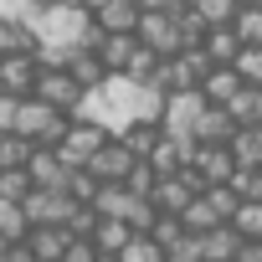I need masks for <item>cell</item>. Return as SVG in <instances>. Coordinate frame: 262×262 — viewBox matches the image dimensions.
Listing matches in <instances>:
<instances>
[{
	"label": "cell",
	"instance_id": "cell-25",
	"mask_svg": "<svg viewBox=\"0 0 262 262\" xmlns=\"http://www.w3.org/2000/svg\"><path fill=\"white\" fill-rule=\"evenodd\" d=\"M62 262H98V242L93 236H72L67 252H62Z\"/></svg>",
	"mask_w": 262,
	"mask_h": 262
},
{
	"label": "cell",
	"instance_id": "cell-19",
	"mask_svg": "<svg viewBox=\"0 0 262 262\" xmlns=\"http://www.w3.org/2000/svg\"><path fill=\"white\" fill-rule=\"evenodd\" d=\"M123 262H165V247L149 236V231H134V236H128V247L118 252Z\"/></svg>",
	"mask_w": 262,
	"mask_h": 262
},
{
	"label": "cell",
	"instance_id": "cell-26",
	"mask_svg": "<svg viewBox=\"0 0 262 262\" xmlns=\"http://www.w3.org/2000/svg\"><path fill=\"white\" fill-rule=\"evenodd\" d=\"M41 0H0V21H26Z\"/></svg>",
	"mask_w": 262,
	"mask_h": 262
},
{
	"label": "cell",
	"instance_id": "cell-10",
	"mask_svg": "<svg viewBox=\"0 0 262 262\" xmlns=\"http://www.w3.org/2000/svg\"><path fill=\"white\" fill-rule=\"evenodd\" d=\"M201 93H206L211 103H231V98L242 93V72H236L231 62H211L206 77H201Z\"/></svg>",
	"mask_w": 262,
	"mask_h": 262
},
{
	"label": "cell",
	"instance_id": "cell-29",
	"mask_svg": "<svg viewBox=\"0 0 262 262\" xmlns=\"http://www.w3.org/2000/svg\"><path fill=\"white\" fill-rule=\"evenodd\" d=\"M242 6H262V0H242Z\"/></svg>",
	"mask_w": 262,
	"mask_h": 262
},
{
	"label": "cell",
	"instance_id": "cell-17",
	"mask_svg": "<svg viewBox=\"0 0 262 262\" xmlns=\"http://www.w3.org/2000/svg\"><path fill=\"white\" fill-rule=\"evenodd\" d=\"M206 57L211 62H236V52H242V36H236V26H206Z\"/></svg>",
	"mask_w": 262,
	"mask_h": 262
},
{
	"label": "cell",
	"instance_id": "cell-12",
	"mask_svg": "<svg viewBox=\"0 0 262 262\" xmlns=\"http://www.w3.org/2000/svg\"><path fill=\"white\" fill-rule=\"evenodd\" d=\"M26 170H31V185H67V165H62V155L52 144H36Z\"/></svg>",
	"mask_w": 262,
	"mask_h": 262
},
{
	"label": "cell",
	"instance_id": "cell-5",
	"mask_svg": "<svg viewBox=\"0 0 262 262\" xmlns=\"http://www.w3.org/2000/svg\"><path fill=\"white\" fill-rule=\"evenodd\" d=\"M201 190H206V185H201V175L185 165V170H175V175H160V180H155V190H149V201H155L160 211H175V216H180Z\"/></svg>",
	"mask_w": 262,
	"mask_h": 262
},
{
	"label": "cell",
	"instance_id": "cell-16",
	"mask_svg": "<svg viewBox=\"0 0 262 262\" xmlns=\"http://www.w3.org/2000/svg\"><path fill=\"white\" fill-rule=\"evenodd\" d=\"M236 165H262V123H236V134L226 139Z\"/></svg>",
	"mask_w": 262,
	"mask_h": 262
},
{
	"label": "cell",
	"instance_id": "cell-27",
	"mask_svg": "<svg viewBox=\"0 0 262 262\" xmlns=\"http://www.w3.org/2000/svg\"><path fill=\"white\" fill-rule=\"evenodd\" d=\"M231 262H262V236H242V247H236Z\"/></svg>",
	"mask_w": 262,
	"mask_h": 262
},
{
	"label": "cell",
	"instance_id": "cell-15",
	"mask_svg": "<svg viewBox=\"0 0 262 262\" xmlns=\"http://www.w3.org/2000/svg\"><path fill=\"white\" fill-rule=\"evenodd\" d=\"M88 236L98 242V252H123L128 236H134V226H128L123 216H98V226H93Z\"/></svg>",
	"mask_w": 262,
	"mask_h": 262
},
{
	"label": "cell",
	"instance_id": "cell-7",
	"mask_svg": "<svg viewBox=\"0 0 262 262\" xmlns=\"http://www.w3.org/2000/svg\"><path fill=\"white\" fill-rule=\"evenodd\" d=\"M139 165V155L128 149V139L123 134H108L103 144H98V155L88 160V170L98 175V180H128V170Z\"/></svg>",
	"mask_w": 262,
	"mask_h": 262
},
{
	"label": "cell",
	"instance_id": "cell-11",
	"mask_svg": "<svg viewBox=\"0 0 262 262\" xmlns=\"http://www.w3.org/2000/svg\"><path fill=\"white\" fill-rule=\"evenodd\" d=\"M134 47H139V31H103V41H98V62H103L108 72H123L128 57H134Z\"/></svg>",
	"mask_w": 262,
	"mask_h": 262
},
{
	"label": "cell",
	"instance_id": "cell-23",
	"mask_svg": "<svg viewBox=\"0 0 262 262\" xmlns=\"http://www.w3.org/2000/svg\"><path fill=\"white\" fill-rule=\"evenodd\" d=\"M231 226H236L242 236H262V201H242V206L231 211Z\"/></svg>",
	"mask_w": 262,
	"mask_h": 262
},
{
	"label": "cell",
	"instance_id": "cell-22",
	"mask_svg": "<svg viewBox=\"0 0 262 262\" xmlns=\"http://www.w3.org/2000/svg\"><path fill=\"white\" fill-rule=\"evenodd\" d=\"M236 11H242V0H195V16L206 26H231Z\"/></svg>",
	"mask_w": 262,
	"mask_h": 262
},
{
	"label": "cell",
	"instance_id": "cell-18",
	"mask_svg": "<svg viewBox=\"0 0 262 262\" xmlns=\"http://www.w3.org/2000/svg\"><path fill=\"white\" fill-rule=\"evenodd\" d=\"M226 108H231V118H236V123H262V88L242 82V93H236Z\"/></svg>",
	"mask_w": 262,
	"mask_h": 262
},
{
	"label": "cell",
	"instance_id": "cell-21",
	"mask_svg": "<svg viewBox=\"0 0 262 262\" xmlns=\"http://www.w3.org/2000/svg\"><path fill=\"white\" fill-rule=\"evenodd\" d=\"M160 62H165V57H160L155 47H144V41H139V47H134V57H128V67H123V72L134 77V82H149V77L160 72Z\"/></svg>",
	"mask_w": 262,
	"mask_h": 262
},
{
	"label": "cell",
	"instance_id": "cell-13",
	"mask_svg": "<svg viewBox=\"0 0 262 262\" xmlns=\"http://www.w3.org/2000/svg\"><path fill=\"white\" fill-rule=\"evenodd\" d=\"M190 134H195V139H231V134H236V118H231L226 103H211V98H206V108H201V118H195Z\"/></svg>",
	"mask_w": 262,
	"mask_h": 262
},
{
	"label": "cell",
	"instance_id": "cell-30",
	"mask_svg": "<svg viewBox=\"0 0 262 262\" xmlns=\"http://www.w3.org/2000/svg\"><path fill=\"white\" fill-rule=\"evenodd\" d=\"M0 216H6V201H0ZM0 242H6V236H0Z\"/></svg>",
	"mask_w": 262,
	"mask_h": 262
},
{
	"label": "cell",
	"instance_id": "cell-9",
	"mask_svg": "<svg viewBox=\"0 0 262 262\" xmlns=\"http://www.w3.org/2000/svg\"><path fill=\"white\" fill-rule=\"evenodd\" d=\"M36 47L31 52H0V93H31L36 88Z\"/></svg>",
	"mask_w": 262,
	"mask_h": 262
},
{
	"label": "cell",
	"instance_id": "cell-6",
	"mask_svg": "<svg viewBox=\"0 0 262 262\" xmlns=\"http://www.w3.org/2000/svg\"><path fill=\"white\" fill-rule=\"evenodd\" d=\"M201 108H206V93H201V88H185V93H165V113H160V128H170V134H185V139H195L190 128H195Z\"/></svg>",
	"mask_w": 262,
	"mask_h": 262
},
{
	"label": "cell",
	"instance_id": "cell-24",
	"mask_svg": "<svg viewBox=\"0 0 262 262\" xmlns=\"http://www.w3.org/2000/svg\"><path fill=\"white\" fill-rule=\"evenodd\" d=\"M231 67L242 72V82H252V88H262V47H242Z\"/></svg>",
	"mask_w": 262,
	"mask_h": 262
},
{
	"label": "cell",
	"instance_id": "cell-32",
	"mask_svg": "<svg viewBox=\"0 0 262 262\" xmlns=\"http://www.w3.org/2000/svg\"><path fill=\"white\" fill-rule=\"evenodd\" d=\"M36 262H52V257H36Z\"/></svg>",
	"mask_w": 262,
	"mask_h": 262
},
{
	"label": "cell",
	"instance_id": "cell-2",
	"mask_svg": "<svg viewBox=\"0 0 262 262\" xmlns=\"http://www.w3.org/2000/svg\"><path fill=\"white\" fill-rule=\"evenodd\" d=\"M72 206H77V201H72L67 185H31V190L21 195V211H26L31 226H41V221H67Z\"/></svg>",
	"mask_w": 262,
	"mask_h": 262
},
{
	"label": "cell",
	"instance_id": "cell-4",
	"mask_svg": "<svg viewBox=\"0 0 262 262\" xmlns=\"http://www.w3.org/2000/svg\"><path fill=\"white\" fill-rule=\"evenodd\" d=\"M31 93H36L41 103H52V108L72 113V108H77V98H82L88 88H82L67 67H47V62H41V72H36V88H31Z\"/></svg>",
	"mask_w": 262,
	"mask_h": 262
},
{
	"label": "cell",
	"instance_id": "cell-14",
	"mask_svg": "<svg viewBox=\"0 0 262 262\" xmlns=\"http://www.w3.org/2000/svg\"><path fill=\"white\" fill-rule=\"evenodd\" d=\"M93 21L103 31H134L139 26V0H103V6L93 11Z\"/></svg>",
	"mask_w": 262,
	"mask_h": 262
},
{
	"label": "cell",
	"instance_id": "cell-8",
	"mask_svg": "<svg viewBox=\"0 0 262 262\" xmlns=\"http://www.w3.org/2000/svg\"><path fill=\"white\" fill-rule=\"evenodd\" d=\"M190 247H195V257H201V262H231V257H236V247H242V231H236L231 221H216V226L195 231V236H190Z\"/></svg>",
	"mask_w": 262,
	"mask_h": 262
},
{
	"label": "cell",
	"instance_id": "cell-31",
	"mask_svg": "<svg viewBox=\"0 0 262 262\" xmlns=\"http://www.w3.org/2000/svg\"><path fill=\"white\" fill-rule=\"evenodd\" d=\"M180 6H195V0H180Z\"/></svg>",
	"mask_w": 262,
	"mask_h": 262
},
{
	"label": "cell",
	"instance_id": "cell-28",
	"mask_svg": "<svg viewBox=\"0 0 262 262\" xmlns=\"http://www.w3.org/2000/svg\"><path fill=\"white\" fill-rule=\"evenodd\" d=\"M98 262H123V257L118 252H98Z\"/></svg>",
	"mask_w": 262,
	"mask_h": 262
},
{
	"label": "cell",
	"instance_id": "cell-1",
	"mask_svg": "<svg viewBox=\"0 0 262 262\" xmlns=\"http://www.w3.org/2000/svg\"><path fill=\"white\" fill-rule=\"evenodd\" d=\"M139 41L144 47H155L160 57H175V52H185V31H180V6L175 11H139Z\"/></svg>",
	"mask_w": 262,
	"mask_h": 262
},
{
	"label": "cell",
	"instance_id": "cell-3",
	"mask_svg": "<svg viewBox=\"0 0 262 262\" xmlns=\"http://www.w3.org/2000/svg\"><path fill=\"white\" fill-rule=\"evenodd\" d=\"M190 170L201 175V185H216V180H231L236 155H231L226 139H195L190 144Z\"/></svg>",
	"mask_w": 262,
	"mask_h": 262
},
{
	"label": "cell",
	"instance_id": "cell-20",
	"mask_svg": "<svg viewBox=\"0 0 262 262\" xmlns=\"http://www.w3.org/2000/svg\"><path fill=\"white\" fill-rule=\"evenodd\" d=\"M231 26H236L242 47H262V6H242V11L231 16Z\"/></svg>",
	"mask_w": 262,
	"mask_h": 262
}]
</instances>
